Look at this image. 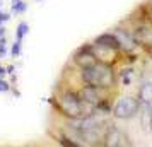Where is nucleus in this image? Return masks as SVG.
<instances>
[{
	"instance_id": "nucleus-14",
	"label": "nucleus",
	"mask_w": 152,
	"mask_h": 147,
	"mask_svg": "<svg viewBox=\"0 0 152 147\" xmlns=\"http://www.w3.org/2000/svg\"><path fill=\"white\" fill-rule=\"evenodd\" d=\"M5 55H7V38L2 36L0 38V58H4Z\"/></svg>"
},
{
	"instance_id": "nucleus-20",
	"label": "nucleus",
	"mask_w": 152,
	"mask_h": 147,
	"mask_svg": "<svg viewBox=\"0 0 152 147\" xmlns=\"http://www.w3.org/2000/svg\"><path fill=\"white\" fill-rule=\"evenodd\" d=\"M5 31H7V29L4 28V24H0V38H2V36H5Z\"/></svg>"
},
{
	"instance_id": "nucleus-5",
	"label": "nucleus",
	"mask_w": 152,
	"mask_h": 147,
	"mask_svg": "<svg viewBox=\"0 0 152 147\" xmlns=\"http://www.w3.org/2000/svg\"><path fill=\"white\" fill-rule=\"evenodd\" d=\"M128 135L125 133V130H121L116 123L110 121L106 133H104V140L103 146L106 147H125V146H132V142H128Z\"/></svg>"
},
{
	"instance_id": "nucleus-17",
	"label": "nucleus",
	"mask_w": 152,
	"mask_h": 147,
	"mask_svg": "<svg viewBox=\"0 0 152 147\" xmlns=\"http://www.w3.org/2000/svg\"><path fill=\"white\" fill-rule=\"evenodd\" d=\"M7 21H10V14H9V12H4V10H0V24H5Z\"/></svg>"
},
{
	"instance_id": "nucleus-6",
	"label": "nucleus",
	"mask_w": 152,
	"mask_h": 147,
	"mask_svg": "<svg viewBox=\"0 0 152 147\" xmlns=\"http://www.w3.org/2000/svg\"><path fill=\"white\" fill-rule=\"evenodd\" d=\"M106 91H108V89H101V87H96V86L84 84L82 87L79 89V96H80V99L84 101V105H87L91 110H94V106H96L99 101H103L104 98H108V96H104Z\"/></svg>"
},
{
	"instance_id": "nucleus-21",
	"label": "nucleus",
	"mask_w": 152,
	"mask_h": 147,
	"mask_svg": "<svg viewBox=\"0 0 152 147\" xmlns=\"http://www.w3.org/2000/svg\"><path fill=\"white\" fill-rule=\"evenodd\" d=\"M2 2H4V0H0V9H2Z\"/></svg>"
},
{
	"instance_id": "nucleus-11",
	"label": "nucleus",
	"mask_w": 152,
	"mask_h": 147,
	"mask_svg": "<svg viewBox=\"0 0 152 147\" xmlns=\"http://www.w3.org/2000/svg\"><path fill=\"white\" fill-rule=\"evenodd\" d=\"M28 10V4L24 0H10V12L14 15H22Z\"/></svg>"
},
{
	"instance_id": "nucleus-13",
	"label": "nucleus",
	"mask_w": 152,
	"mask_h": 147,
	"mask_svg": "<svg viewBox=\"0 0 152 147\" xmlns=\"http://www.w3.org/2000/svg\"><path fill=\"white\" fill-rule=\"evenodd\" d=\"M10 56H21V53H22V41H19V39H15L14 43H12V46H10Z\"/></svg>"
},
{
	"instance_id": "nucleus-19",
	"label": "nucleus",
	"mask_w": 152,
	"mask_h": 147,
	"mask_svg": "<svg viewBox=\"0 0 152 147\" xmlns=\"http://www.w3.org/2000/svg\"><path fill=\"white\" fill-rule=\"evenodd\" d=\"M147 10H149V15H151V21H152V0H149V4H147Z\"/></svg>"
},
{
	"instance_id": "nucleus-3",
	"label": "nucleus",
	"mask_w": 152,
	"mask_h": 147,
	"mask_svg": "<svg viewBox=\"0 0 152 147\" xmlns=\"http://www.w3.org/2000/svg\"><path fill=\"white\" fill-rule=\"evenodd\" d=\"M140 106H142V103H140L138 96H123L115 103L111 115L115 120H132L138 115Z\"/></svg>"
},
{
	"instance_id": "nucleus-9",
	"label": "nucleus",
	"mask_w": 152,
	"mask_h": 147,
	"mask_svg": "<svg viewBox=\"0 0 152 147\" xmlns=\"http://www.w3.org/2000/svg\"><path fill=\"white\" fill-rule=\"evenodd\" d=\"M92 45L113 50V51H120V45H118V39H116V36H115V33H103V34L96 36ZM120 53H121V51H120Z\"/></svg>"
},
{
	"instance_id": "nucleus-15",
	"label": "nucleus",
	"mask_w": 152,
	"mask_h": 147,
	"mask_svg": "<svg viewBox=\"0 0 152 147\" xmlns=\"http://www.w3.org/2000/svg\"><path fill=\"white\" fill-rule=\"evenodd\" d=\"M10 86L12 84H9L5 79H0V92H10V89H12Z\"/></svg>"
},
{
	"instance_id": "nucleus-4",
	"label": "nucleus",
	"mask_w": 152,
	"mask_h": 147,
	"mask_svg": "<svg viewBox=\"0 0 152 147\" xmlns=\"http://www.w3.org/2000/svg\"><path fill=\"white\" fill-rule=\"evenodd\" d=\"M133 38L140 48L145 51H152V21L151 19H142L137 21V24L132 28Z\"/></svg>"
},
{
	"instance_id": "nucleus-12",
	"label": "nucleus",
	"mask_w": 152,
	"mask_h": 147,
	"mask_svg": "<svg viewBox=\"0 0 152 147\" xmlns=\"http://www.w3.org/2000/svg\"><path fill=\"white\" fill-rule=\"evenodd\" d=\"M29 33V24L28 22H19L17 24V28H15V39H19V41H22L24 39V36Z\"/></svg>"
},
{
	"instance_id": "nucleus-16",
	"label": "nucleus",
	"mask_w": 152,
	"mask_h": 147,
	"mask_svg": "<svg viewBox=\"0 0 152 147\" xmlns=\"http://www.w3.org/2000/svg\"><path fill=\"white\" fill-rule=\"evenodd\" d=\"M132 72H133V69H130V67H128V69H121L120 72H118V75H120V79H121V77H130Z\"/></svg>"
},
{
	"instance_id": "nucleus-2",
	"label": "nucleus",
	"mask_w": 152,
	"mask_h": 147,
	"mask_svg": "<svg viewBox=\"0 0 152 147\" xmlns=\"http://www.w3.org/2000/svg\"><path fill=\"white\" fill-rule=\"evenodd\" d=\"M50 103L55 106V110L63 118H80L89 111H92L87 105H84V101L79 96V91H74L69 87L60 91L55 98H51Z\"/></svg>"
},
{
	"instance_id": "nucleus-18",
	"label": "nucleus",
	"mask_w": 152,
	"mask_h": 147,
	"mask_svg": "<svg viewBox=\"0 0 152 147\" xmlns=\"http://www.w3.org/2000/svg\"><path fill=\"white\" fill-rule=\"evenodd\" d=\"M7 74H9V75L15 74V65H9V67H7Z\"/></svg>"
},
{
	"instance_id": "nucleus-8",
	"label": "nucleus",
	"mask_w": 152,
	"mask_h": 147,
	"mask_svg": "<svg viewBox=\"0 0 152 147\" xmlns=\"http://www.w3.org/2000/svg\"><path fill=\"white\" fill-rule=\"evenodd\" d=\"M113 33L116 36L121 53H133V51L137 50L138 45H137V41H135V38H133L132 29H126V28H123V26H120V28H116Z\"/></svg>"
},
{
	"instance_id": "nucleus-7",
	"label": "nucleus",
	"mask_w": 152,
	"mask_h": 147,
	"mask_svg": "<svg viewBox=\"0 0 152 147\" xmlns=\"http://www.w3.org/2000/svg\"><path fill=\"white\" fill-rule=\"evenodd\" d=\"M97 60L99 58H97L92 45H84L79 50H75V53L72 55V62L75 63L77 69H86V67H89L92 63H96Z\"/></svg>"
},
{
	"instance_id": "nucleus-1",
	"label": "nucleus",
	"mask_w": 152,
	"mask_h": 147,
	"mask_svg": "<svg viewBox=\"0 0 152 147\" xmlns=\"http://www.w3.org/2000/svg\"><path fill=\"white\" fill-rule=\"evenodd\" d=\"M79 79L82 84H91L101 87V89H111L118 82V75L113 69V63L103 62V60H97L96 63H92L89 67L80 69Z\"/></svg>"
},
{
	"instance_id": "nucleus-10",
	"label": "nucleus",
	"mask_w": 152,
	"mask_h": 147,
	"mask_svg": "<svg viewBox=\"0 0 152 147\" xmlns=\"http://www.w3.org/2000/svg\"><path fill=\"white\" fill-rule=\"evenodd\" d=\"M137 96L142 105H152V80L142 82V86L138 87Z\"/></svg>"
}]
</instances>
